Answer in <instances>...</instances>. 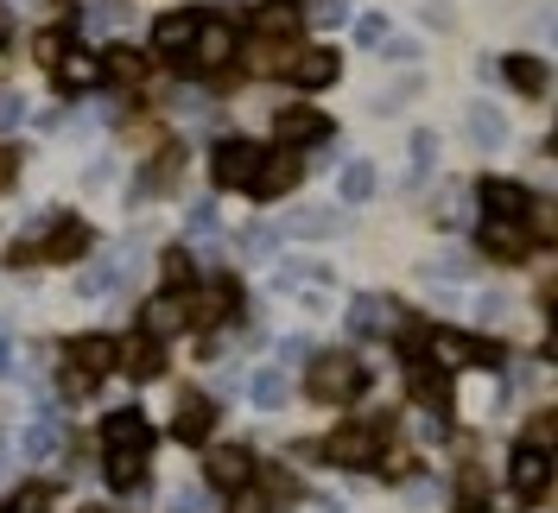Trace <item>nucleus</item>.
Returning a JSON list of instances; mask_svg holds the SVG:
<instances>
[{"mask_svg": "<svg viewBox=\"0 0 558 513\" xmlns=\"http://www.w3.org/2000/svg\"><path fill=\"white\" fill-rule=\"evenodd\" d=\"M102 450H108V488H140L146 463H153V425L140 406H114L102 418Z\"/></svg>", "mask_w": 558, "mask_h": 513, "instance_id": "nucleus-1", "label": "nucleus"}, {"mask_svg": "<svg viewBox=\"0 0 558 513\" xmlns=\"http://www.w3.org/2000/svg\"><path fill=\"white\" fill-rule=\"evenodd\" d=\"M368 387V368L355 355H317L305 368V393L324 400V406H355V393Z\"/></svg>", "mask_w": 558, "mask_h": 513, "instance_id": "nucleus-2", "label": "nucleus"}, {"mask_svg": "<svg viewBox=\"0 0 558 513\" xmlns=\"http://www.w3.org/2000/svg\"><path fill=\"white\" fill-rule=\"evenodd\" d=\"M381 438H387V418H368V425H337L324 444H317V456L324 463H337V469H368V463H381Z\"/></svg>", "mask_w": 558, "mask_h": 513, "instance_id": "nucleus-3", "label": "nucleus"}, {"mask_svg": "<svg viewBox=\"0 0 558 513\" xmlns=\"http://www.w3.org/2000/svg\"><path fill=\"white\" fill-rule=\"evenodd\" d=\"M432 368H501L508 349L501 342H483V337H457V330H432Z\"/></svg>", "mask_w": 558, "mask_h": 513, "instance_id": "nucleus-4", "label": "nucleus"}, {"mask_svg": "<svg viewBox=\"0 0 558 513\" xmlns=\"http://www.w3.org/2000/svg\"><path fill=\"white\" fill-rule=\"evenodd\" d=\"M260 166H267V146H254V139H222V146H216V159H209L216 184H222V191H247V197H254Z\"/></svg>", "mask_w": 558, "mask_h": 513, "instance_id": "nucleus-5", "label": "nucleus"}, {"mask_svg": "<svg viewBox=\"0 0 558 513\" xmlns=\"http://www.w3.org/2000/svg\"><path fill=\"white\" fill-rule=\"evenodd\" d=\"M76 254H89V229H83L76 216H64V222H58L51 235L38 241V247H33V241H20V247L7 254V267H38V260H76Z\"/></svg>", "mask_w": 558, "mask_h": 513, "instance_id": "nucleus-6", "label": "nucleus"}, {"mask_svg": "<svg viewBox=\"0 0 558 513\" xmlns=\"http://www.w3.org/2000/svg\"><path fill=\"white\" fill-rule=\"evenodd\" d=\"M114 368V342L108 337H70L64 342V387L70 393H83L89 380H102Z\"/></svg>", "mask_w": 558, "mask_h": 513, "instance_id": "nucleus-7", "label": "nucleus"}, {"mask_svg": "<svg viewBox=\"0 0 558 513\" xmlns=\"http://www.w3.org/2000/svg\"><path fill=\"white\" fill-rule=\"evenodd\" d=\"M235 58V26L229 20H204L197 38L184 45V76H204V70H222Z\"/></svg>", "mask_w": 558, "mask_h": 513, "instance_id": "nucleus-8", "label": "nucleus"}, {"mask_svg": "<svg viewBox=\"0 0 558 513\" xmlns=\"http://www.w3.org/2000/svg\"><path fill=\"white\" fill-rule=\"evenodd\" d=\"M508 481H514V501H546V481H553V450L546 444H521L508 456Z\"/></svg>", "mask_w": 558, "mask_h": 513, "instance_id": "nucleus-9", "label": "nucleus"}, {"mask_svg": "<svg viewBox=\"0 0 558 513\" xmlns=\"http://www.w3.org/2000/svg\"><path fill=\"white\" fill-rule=\"evenodd\" d=\"M242 305V292H235V279H216L209 292H191V298H178V317L184 323H197V330H216L229 310Z\"/></svg>", "mask_w": 558, "mask_h": 513, "instance_id": "nucleus-10", "label": "nucleus"}, {"mask_svg": "<svg viewBox=\"0 0 558 513\" xmlns=\"http://www.w3.org/2000/svg\"><path fill=\"white\" fill-rule=\"evenodd\" d=\"M483 209L495 222H526L533 216V191L514 184V178H483Z\"/></svg>", "mask_w": 558, "mask_h": 513, "instance_id": "nucleus-11", "label": "nucleus"}, {"mask_svg": "<svg viewBox=\"0 0 558 513\" xmlns=\"http://www.w3.org/2000/svg\"><path fill=\"white\" fill-rule=\"evenodd\" d=\"M114 362H121L134 380H159L166 375V349H159V337H146V330H134L128 342H114Z\"/></svg>", "mask_w": 558, "mask_h": 513, "instance_id": "nucleus-12", "label": "nucleus"}, {"mask_svg": "<svg viewBox=\"0 0 558 513\" xmlns=\"http://www.w3.org/2000/svg\"><path fill=\"white\" fill-rule=\"evenodd\" d=\"M204 476L216 481V488H247L254 481V456H247L242 444H222L204 456Z\"/></svg>", "mask_w": 558, "mask_h": 513, "instance_id": "nucleus-13", "label": "nucleus"}, {"mask_svg": "<svg viewBox=\"0 0 558 513\" xmlns=\"http://www.w3.org/2000/svg\"><path fill=\"white\" fill-rule=\"evenodd\" d=\"M274 134L286 139V146H312V139L330 134V121H324L317 108H279V114H274Z\"/></svg>", "mask_w": 558, "mask_h": 513, "instance_id": "nucleus-14", "label": "nucleus"}, {"mask_svg": "<svg viewBox=\"0 0 558 513\" xmlns=\"http://www.w3.org/2000/svg\"><path fill=\"white\" fill-rule=\"evenodd\" d=\"M526 247H533L526 222H495V216L483 222V254H488V260H521Z\"/></svg>", "mask_w": 558, "mask_h": 513, "instance_id": "nucleus-15", "label": "nucleus"}, {"mask_svg": "<svg viewBox=\"0 0 558 513\" xmlns=\"http://www.w3.org/2000/svg\"><path fill=\"white\" fill-rule=\"evenodd\" d=\"M299 26H305L299 0H260V13H254V38H292Z\"/></svg>", "mask_w": 558, "mask_h": 513, "instance_id": "nucleus-16", "label": "nucleus"}, {"mask_svg": "<svg viewBox=\"0 0 558 513\" xmlns=\"http://www.w3.org/2000/svg\"><path fill=\"white\" fill-rule=\"evenodd\" d=\"M286 76H292L299 89H330V83H337V51H324V45H317V51H299V58L286 64Z\"/></svg>", "mask_w": 558, "mask_h": 513, "instance_id": "nucleus-17", "label": "nucleus"}, {"mask_svg": "<svg viewBox=\"0 0 558 513\" xmlns=\"http://www.w3.org/2000/svg\"><path fill=\"white\" fill-rule=\"evenodd\" d=\"M209 425H216V406H209L204 393H184V400H178V444H204L209 438Z\"/></svg>", "mask_w": 558, "mask_h": 513, "instance_id": "nucleus-18", "label": "nucleus"}, {"mask_svg": "<svg viewBox=\"0 0 558 513\" xmlns=\"http://www.w3.org/2000/svg\"><path fill=\"white\" fill-rule=\"evenodd\" d=\"M51 76H58L64 89H96V83H102V58H96V51H64V58L51 64Z\"/></svg>", "mask_w": 558, "mask_h": 513, "instance_id": "nucleus-19", "label": "nucleus"}, {"mask_svg": "<svg viewBox=\"0 0 558 513\" xmlns=\"http://www.w3.org/2000/svg\"><path fill=\"white\" fill-rule=\"evenodd\" d=\"M299 171H305V159H292V152H267V166H260V178H254V197H279V191H292Z\"/></svg>", "mask_w": 558, "mask_h": 513, "instance_id": "nucleus-20", "label": "nucleus"}, {"mask_svg": "<svg viewBox=\"0 0 558 513\" xmlns=\"http://www.w3.org/2000/svg\"><path fill=\"white\" fill-rule=\"evenodd\" d=\"M299 58V45L292 38H254L247 45V64H254V76H286V64Z\"/></svg>", "mask_w": 558, "mask_h": 513, "instance_id": "nucleus-21", "label": "nucleus"}, {"mask_svg": "<svg viewBox=\"0 0 558 513\" xmlns=\"http://www.w3.org/2000/svg\"><path fill=\"white\" fill-rule=\"evenodd\" d=\"M407 387L425 400V412H445V375H438L425 355H407Z\"/></svg>", "mask_w": 558, "mask_h": 513, "instance_id": "nucleus-22", "label": "nucleus"}, {"mask_svg": "<svg viewBox=\"0 0 558 513\" xmlns=\"http://www.w3.org/2000/svg\"><path fill=\"white\" fill-rule=\"evenodd\" d=\"M204 26V13H166L159 26H153V51H184L191 38Z\"/></svg>", "mask_w": 558, "mask_h": 513, "instance_id": "nucleus-23", "label": "nucleus"}, {"mask_svg": "<svg viewBox=\"0 0 558 513\" xmlns=\"http://www.w3.org/2000/svg\"><path fill=\"white\" fill-rule=\"evenodd\" d=\"M508 83H514L521 96H546V64H539L533 51H514V58H508Z\"/></svg>", "mask_w": 558, "mask_h": 513, "instance_id": "nucleus-24", "label": "nucleus"}, {"mask_svg": "<svg viewBox=\"0 0 558 513\" xmlns=\"http://www.w3.org/2000/svg\"><path fill=\"white\" fill-rule=\"evenodd\" d=\"M102 76H114V83H140V76H146V58H140L134 45H108L102 51Z\"/></svg>", "mask_w": 558, "mask_h": 513, "instance_id": "nucleus-25", "label": "nucleus"}, {"mask_svg": "<svg viewBox=\"0 0 558 513\" xmlns=\"http://www.w3.org/2000/svg\"><path fill=\"white\" fill-rule=\"evenodd\" d=\"M178 323H184V317H178V298H153L140 330H146V337H166V330H178Z\"/></svg>", "mask_w": 558, "mask_h": 513, "instance_id": "nucleus-26", "label": "nucleus"}, {"mask_svg": "<svg viewBox=\"0 0 558 513\" xmlns=\"http://www.w3.org/2000/svg\"><path fill=\"white\" fill-rule=\"evenodd\" d=\"M0 513H51V488H45V481H26V488H20Z\"/></svg>", "mask_w": 558, "mask_h": 513, "instance_id": "nucleus-27", "label": "nucleus"}, {"mask_svg": "<svg viewBox=\"0 0 558 513\" xmlns=\"http://www.w3.org/2000/svg\"><path fill=\"white\" fill-rule=\"evenodd\" d=\"M368 191H375V166H368V159H355V166L343 171V197H349V204H368Z\"/></svg>", "mask_w": 558, "mask_h": 513, "instance_id": "nucleus-28", "label": "nucleus"}, {"mask_svg": "<svg viewBox=\"0 0 558 513\" xmlns=\"http://www.w3.org/2000/svg\"><path fill=\"white\" fill-rule=\"evenodd\" d=\"M349 323H355V330H387V305H381V298H355Z\"/></svg>", "mask_w": 558, "mask_h": 513, "instance_id": "nucleus-29", "label": "nucleus"}, {"mask_svg": "<svg viewBox=\"0 0 558 513\" xmlns=\"http://www.w3.org/2000/svg\"><path fill=\"white\" fill-rule=\"evenodd\" d=\"M470 134L483 139V146H495L508 127H501V114H495V108H476V114H470Z\"/></svg>", "mask_w": 558, "mask_h": 513, "instance_id": "nucleus-30", "label": "nucleus"}, {"mask_svg": "<svg viewBox=\"0 0 558 513\" xmlns=\"http://www.w3.org/2000/svg\"><path fill=\"white\" fill-rule=\"evenodd\" d=\"M159 273H166V285H191V254H184V247H166Z\"/></svg>", "mask_w": 558, "mask_h": 513, "instance_id": "nucleus-31", "label": "nucleus"}, {"mask_svg": "<svg viewBox=\"0 0 558 513\" xmlns=\"http://www.w3.org/2000/svg\"><path fill=\"white\" fill-rule=\"evenodd\" d=\"M343 216H292V235H337Z\"/></svg>", "mask_w": 558, "mask_h": 513, "instance_id": "nucleus-32", "label": "nucleus"}, {"mask_svg": "<svg viewBox=\"0 0 558 513\" xmlns=\"http://www.w3.org/2000/svg\"><path fill=\"white\" fill-rule=\"evenodd\" d=\"M64 51H70V45H64V33H38V38H33V58H38V64H45V70L58 64Z\"/></svg>", "mask_w": 558, "mask_h": 513, "instance_id": "nucleus-33", "label": "nucleus"}, {"mask_svg": "<svg viewBox=\"0 0 558 513\" xmlns=\"http://www.w3.org/2000/svg\"><path fill=\"white\" fill-rule=\"evenodd\" d=\"M229 513H274V501L247 481V488H235V501H229Z\"/></svg>", "mask_w": 558, "mask_h": 513, "instance_id": "nucleus-34", "label": "nucleus"}, {"mask_svg": "<svg viewBox=\"0 0 558 513\" xmlns=\"http://www.w3.org/2000/svg\"><path fill=\"white\" fill-rule=\"evenodd\" d=\"M254 400H260V406H279V400H286V380L279 375H254Z\"/></svg>", "mask_w": 558, "mask_h": 513, "instance_id": "nucleus-35", "label": "nucleus"}, {"mask_svg": "<svg viewBox=\"0 0 558 513\" xmlns=\"http://www.w3.org/2000/svg\"><path fill=\"white\" fill-rule=\"evenodd\" d=\"M26 450H33V456H51V450H58V425H33Z\"/></svg>", "mask_w": 558, "mask_h": 513, "instance_id": "nucleus-36", "label": "nucleus"}, {"mask_svg": "<svg viewBox=\"0 0 558 513\" xmlns=\"http://www.w3.org/2000/svg\"><path fill=\"white\" fill-rule=\"evenodd\" d=\"M387 38V20H362V26H355V45H381Z\"/></svg>", "mask_w": 558, "mask_h": 513, "instance_id": "nucleus-37", "label": "nucleus"}, {"mask_svg": "<svg viewBox=\"0 0 558 513\" xmlns=\"http://www.w3.org/2000/svg\"><path fill=\"white\" fill-rule=\"evenodd\" d=\"M20 108H26L20 96H7V102H0V127H13V121H20Z\"/></svg>", "mask_w": 558, "mask_h": 513, "instance_id": "nucleus-38", "label": "nucleus"}, {"mask_svg": "<svg viewBox=\"0 0 558 513\" xmlns=\"http://www.w3.org/2000/svg\"><path fill=\"white\" fill-rule=\"evenodd\" d=\"M13 171H20V152H0V184H13Z\"/></svg>", "mask_w": 558, "mask_h": 513, "instance_id": "nucleus-39", "label": "nucleus"}, {"mask_svg": "<svg viewBox=\"0 0 558 513\" xmlns=\"http://www.w3.org/2000/svg\"><path fill=\"white\" fill-rule=\"evenodd\" d=\"M7 33H13V13H7V7H0V45H7Z\"/></svg>", "mask_w": 558, "mask_h": 513, "instance_id": "nucleus-40", "label": "nucleus"}, {"mask_svg": "<svg viewBox=\"0 0 558 513\" xmlns=\"http://www.w3.org/2000/svg\"><path fill=\"white\" fill-rule=\"evenodd\" d=\"M83 513H114V508H83Z\"/></svg>", "mask_w": 558, "mask_h": 513, "instance_id": "nucleus-41", "label": "nucleus"}, {"mask_svg": "<svg viewBox=\"0 0 558 513\" xmlns=\"http://www.w3.org/2000/svg\"><path fill=\"white\" fill-rule=\"evenodd\" d=\"M0 368H7V342H0Z\"/></svg>", "mask_w": 558, "mask_h": 513, "instance_id": "nucleus-42", "label": "nucleus"}]
</instances>
